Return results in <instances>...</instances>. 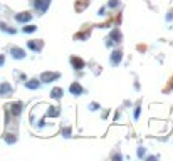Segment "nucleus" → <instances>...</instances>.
Instances as JSON below:
<instances>
[{
    "label": "nucleus",
    "mask_w": 173,
    "mask_h": 161,
    "mask_svg": "<svg viewBox=\"0 0 173 161\" xmlns=\"http://www.w3.org/2000/svg\"><path fill=\"white\" fill-rule=\"evenodd\" d=\"M49 4H51V0H34V7L39 9L40 12H46Z\"/></svg>",
    "instance_id": "1"
},
{
    "label": "nucleus",
    "mask_w": 173,
    "mask_h": 161,
    "mask_svg": "<svg viewBox=\"0 0 173 161\" xmlns=\"http://www.w3.org/2000/svg\"><path fill=\"white\" fill-rule=\"evenodd\" d=\"M40 79L44 82H52L54 79H59V72H44L42 76H40Z\"/></svg>",
    "instance_id": "2"
},
{
    "label": "nucleus",
    "mask_w": 173,
    "mask_h": 161,
    "mask_svg": "<svg viewBox=\"0 0 173 161\" xmlns=\"http://www.w3.org/2000/svg\"><path fill=\"white\" fill-rule=\"evenodd\" d=\"M10 52H12L13 59H24V57H25V51H24V49H19V47H12Z\"/></svg>",
    "instance_id": "3"
},
{
    "label": "nucleus",
    "mask_w": 173,
    "mask_h": 161,
    "mask_svg": "<svg viewBox=\"0 0 173 161\" xmlns=\"http://www.w3.org/2000/svg\"><path fill=\"white\" fill-rule=\"evenodd\" d=\"M71 64L74 66V69H77V71L84 67V60L79 59V57H71Z\"/></svg>",
    "instance_id": "4"
},
{
    "label": "nucleus",
    "mask_w": 173,
    "mask_h": 161,
    "mask_svg": "<svg viewBox=\"0 0 173 161\" xmlns=\"http://www.w3.org/2000/svg\"><path fill=\"white\" fill-rule=\"evenodd\" d=\"M121 51H114L113 52V55H111V64H113V66H118L119 62H121Z\"/></svg>",
    "instance_id": "5"
},
{
    "label": "nucleus",
    "mask_w": 173,
    "mask_h": 161,
    "mask_svg": "<svg viewBox=\"0 0 173 161\" xmlns=\"http://www.w3.org/2000/svg\"><path fill=\"white\" fill-rule=\"evenodd\" d=\"M69 91H71V94H74V96H79V94H82V87H81V84H77V82L71 84Z\"/></svg>",
    "instance_id": "6"
},
{
    "label": "nucleus",
    "mask_w": 173,
    "mask_h": 161,
    "mask_svg": "<svg viewBox=\"0 0 173 161\" xmlns=\"http://www.w3.org/2000/svg\"><path fill=\"white\" fill-rule=\"evenodd\" d=\"M15 19H17V22H29L30 19H32V13H27V12L17 13V15H15Z\"/></svg>",
    "instance_id": "7"
},
{
    "label": "nucleus",
    "mask_w": 173,
    "mask_h": 161,
    "mask_svg": "<svg viewBox=\"0 0 173 161\" xmlns=\"http://www.w3.org/2000/svg\"><path fill=\"white\" fill-rule=\"evenodd\" d=\"M22 107H24V104H22V102H15L10 111H12L13 116H19V114H20V111H22Z\"/></svg>",
    "instance_id": "8"
},
{
    "label": "nucleus",
    "mask_w": 173,
    "mask_h": 161,
    "mask_svg": "<svg viewBox=\"0 0 173 161\" xmlns=\"http://www.w3.org/2000/svg\"><path fill=\"white\" fill-rule=\"evenodd\" d=\"M51 98L52 99H61L62 98V89H61V87H54L52 92H51Z\"/></svg>",
    "instance_id": "9"
},
{
    "label": "nucleus",
    "mask_w": 173,
    "mask_h": 161,
    "mask_svg": "<svg viewBox=\"0 0 173 161\" xmlns=\"http://www.w3.org/2000/svg\"><path fill=\"white\" fill-rule=\"evenodd\" d=\"M10 92H12V87H10V86L7 84V82L0 86V94H4V96H7V94H10Z\"/></svg>",
    "instance_id": "10"
},
{
    "label": "nucleus",
    "mask_w": 173,
    "mask_h": 161,
    "mask_svg": "<svg viewBox=\"0 0 173 161\" xmlns=\"http://www.w3.org/2000/svg\"><path fill=\"white\" fill-rule=\"evenodd\" d=\"M29 47L32 51H40L42 49V42H34V40H29Z\"/></svg>",
    "instance_id": "11"
},
{
    "label": "nucleus",
    "mask_w": 173,
    "mask_h": 161,
    "mask_svg": "<svg viewBox=\"0 0 173 161\" xmlns=\"http://www.w3.org/2000/svg\"><path fill=\"white\" fill-rule=\"evenodd\" d=\"M111 39H113V42H119V40H121V32H119L118 29L113 30V32H111Z\"/></svg>",
    "instance_id": "12"
},
{
    "label": "nucleus",
    "mask_w": 173,
    "mask_h": 161,
    "mask_svg": "<svg viewBox=\"0 0 173 161\" xmlns=\"http://www.w3.org/2000/svg\"><path fill=\"white\" fill-rule=\"evenodd\" d=\"M25 86L29 87V89H39V80H35V79H30L29 82H25Z\"/></svg>",
    "instance_id": "13"
},
{
    "label": "nucleus",
    "mask_w": 173,
    "mask_h": 161,
    "mask_svg": "<svg viewBox=\"0 0 173 161\" xmlns=\"http://www.w3.org/2000/svg\"><path fill=\"white\" fill-rule=\"evenodd\" d=\"M88 5V0H82V2H79V4H76V10L77 12H81V10H84V7Z\"/></svg>",
    "instance_id": "14"
},
{
    "label": "nucleus",
    "mask_w": 173,
    "mask_h": 161,
    "mask_svg": "<svg viewBox=\"0 0 173 161\" xmlns=\"http://www.w3.org/2000/svg\"><path fill=\"white\" fill-rule=\"evenodd\" d=\"M35 29H37V27L35 25H27V27H24V32H27V34H32V32H35Z\"/></svg>",
    "instance_id": "15"
},
{
    "label": "nucleus",
    "mask_w": 173,
    "mask_h": 161,
    "mask_svg": "<svg viewBox=\"0 0 173 161\" xmlns=\"http://www.w3.org/2000/svg\"><path fill=\"white\" fill-rule=\"evenodd\" d=\"M47 114H49V116H57V114H59V109L52 107V109H49V111H47Z\"/></svg>",
    "instance_id": "16"
},
{
    "label": "nucleus",
    "mask_w": 173,
    "mask_h": 161,
    "mask_svg": "<svg viewBox=\"0 0 173 161\" xmlns=\"http://www.w3.org/2000/svg\"><path fill=\"white\" fill-rule=\"evenodd\" d=\"M5 141H7V143H15V138H13V136H7Z\"/></svg>",
    "instance_id": "17"
},
{
    "label": "nucleus",
    "mask_w": 173,
    "mask_h": 161,
    "mask_svg": "<svg viewBox=\"0 0 173 161\" xmlns=\"http://www.w3.org/2000/svg\"><path fill=\"white\" fill-rule=\"evenodd\" d=\"M116 5H118V0H111V2H109V7H111V9H114Z\"/></svg>",
    "instance_id": "18"
},
{
    "label": "nucleus",
    "mask_w": 173,
    "mask_h": 161,
    "mask_svg": "<svg viewBox=\"0 0 173 161\" xmlns=\"http://www.w3.org/2000/svg\"><path fill=\"white\" fill-rule=\"evenodd\" d=\"M64 136H66V138H67V136H71V129H69V127H67V129H64Z\"/></svg>",
    "instance_id": "19"
},
{
    "label": "nucleus",
    "mask_w": 173,
    "mask_h": 161,
    "mask_svg": "<svg viewBox=\"0 0 173 161\" xmlns=\"http://www.w3.org/2000/svg\"><path fill=\"white\" fill-rule=\"evenodd\" d=\"M138 156H139V158L145 156V149H139V151H138Z\"/></svg>",
    "instance_id": "20"
},
{
    "label": "nucleus",
    "mask_w": 173,
    "mask_h": 161,
    "mask_svg": "<svg viewBox=\"0 0 173 161\" xmlns=\"http://www.w3.org/2000/svg\"><path fill=\"white\" fill-rule=\"evenodd\" d=\"M91 109H93V111L97 109V104H96V102H93V104H91Z\"/></svg>",
    "instance_id": "21"
},
{
    "label": "nucleus",
    "mask_w": 173,
    "mask_h": 161,
    "mask_svg": "<svg viewBox=\"0 0 173 161\" xmlns=\"http://www.w3.org/2000/svg\"><path fill=\"white\" fill-rule=\"evenodd\" d=\"M138 116H139V107H136V111H135V118L138 119Z\"/></svg>",
    "instance_id": "22"
},
{
    "label": "nucleus",
    "mask_w": 173,
    "mask_h": 161,
    "mask_svg": "<svg viewBox=\"0 0 173 161\" xmlns=\"http://www.w3.org/2000/svg\"><path fill=\"white\" fill-rule=\"evenodd\" d=\"M4 60H5V59H4V55H0V66H4Z\"/></svg>",
    "instance_id": "23"
}]
</instances>
